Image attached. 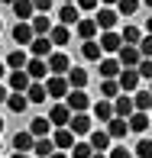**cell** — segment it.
<instances>
[{
    "mask_svg": "<svg viewBox=\"0 0 152 158\" xmlns=\"http://www.w3.org/2000/svg\"><path fill=\"white\" fill-rule=\"evenodd\" d=\"M46 90H49V100H62L71 94V84H68V77L65 74H49V81H46Z\"/></svg>",
    "mask_w": 152,
    "mask_h": 158,
    "instance_id": "6da1fadb",
    "label": "cell"
},
{
    "mask_svg": "<svg viewBox=\"0 0 152 158\" xmlns=\"http://www.w3.org/2000/svg\"><path fill=\"white\" fill-rule=\"evenodd\" d=\"M71 116H75V113L68 110V103H65V100H62V103H55L52 110H49V123H52L55 129H65V126L71 123Z\"/></svg>",
    "mask_w": 152,
    "mask_h": 158,
    "instance_id": "7a4b0ae2",
    "label": "cell"
},
{
    "mask_svg": "<svg viewBox=\"0 0 152 158\" xmlns=\"http://www.w3.org/2000/svg\"><path fill=\"white\" fill-rule=\"evenodd\" d=\"M139 81H142V77H139V71H136V68H123V71H120V77H117V84H120L123 94H136Z\"/></svg>",
    "mask_w": 152,
    "mask_h": 158,
    "instance_id": "3957f363",
    "label": "cell"
},
{
    "mask_svg": "<svg viewBox=\"0 0 152 158\" xmlns=\"http://www.w3.org/2000/svg\"><path fill=\"white\" fill-rule=\"evenodd\" d=\"M117 61L123 64V68H139V61H142L139 45H123L120 52H117Z\"/></svg>",
    "mask_w": 152,
    "mask_h": 158,
    "instance_id": "277c9868",
    "label": "cell"
},
{
    "mask_svg": "<svg viewBox=\"0 0 152 158\" xmlns=\"http://www.w3.org/2000/svg\"><path fill=\"white\" fill-rule=\"evenodd\" d=\"M36 148V135L29 132V129H20V132H13V152H26L29 155Z\"/></svg>",
    "mask_w": 152,
    "mask_h": 158,
    "instance_id": "5b68a950",
    "label": "cell"
},
{
    "mask_svg": "<svg viewBox=\"0 0 152 158\" xmlns=\"http://www.w3.org/2000/svg\"><path fill=\"white\" fill-rule=\"evenodd\" d=\"M52 39H49V35H36L33 39V45H29V58H49V55H52Z\"/></svg>",
    "mask_w": 152,
    "mask_h": 158,
    "instance_id": "8992f818",
    "label": "cell"
},
{
    "mask_svg": "<svg viewBox=\"0 0 152 158\" xmlns=\"http://www.w3.org/2000/svg\"><path fill=\"white\" fill-rule=\"evenodd\" d=\"M65 103H68L71 113H84L91 106V97H88V90H71V94L65 97Z\"/></svg>",
    "mask_w": 152,
    "mask_h": 158,
    "instance_id": "52a82bcc",
    "label": "cell"
},
{
    "mask_svg": "<svg viewBox=\"0 0 152 158\" xmlns=\"http://www.w3.org/2000/svg\"><path fill=\"white\" fill-rule=\"evenodd\" d=\"M46 61H49V74H68L71 71V61H68L65 52H52Z\"/></svg>",
    "mask_w": 152,
    "mask_h": 158,
    "instance_id": "ba28073f",
    "label": "cell"
},
{
    "mask_svg": "<svg viewBox=\"0 0 152 158\" xmlns=\"http://www.w3.org/2000/svg\"><path fill=\"white\" fill-rule=\"evenodd\" d=\"M10 35H13V42H16V45H23V48H29V45H33V39H36V32H33V26H29V23H16Z\"/></svg>",
    "mask_w": 152,
    "mask_h": 158,
    "instance_id": "9c48e42d",
    "label": "cell"
},
{
    "mask_svg": "<svg viewBox=\"0 0 152 158\" xmlns=\"http://www.w3.org/2000/svg\"><path fill=\"white\" fill-rule=\"evenodd\" d=\"M97 29H104V32H113V26H117V19H120V13L113 10V6H104V10L97 13Z\"/></svg>",
    "mask_w": 152,
    "mask_h": 158,
    "instance_id": "30bf717a",
    "label": "cell"
},
{
    "mask_svg": "<svg viewBox=\"0 0 152 158\" xmlns=\"http://www.w3.org/2000/svg\"><path fill=\"white\" fill-rule=\"evenodd\" d=\"M52 142H55L59 152H71V148H75V132H71L68 126H65V129H55V132H52Z\"/></svg>",
    "mask_w": 152,
    "mask_h": 158,
    "instance_id": "8fae6325",
    "label": "cell"
},
{
    "mask_svg": "<svg viewBox=\"0 0 152 158\" xmlns=\"http://www.w3.org/2000/svg\"><path fill=\"white\" fill-rule=\"evenodd\" d=\"M26 74H29L33 81H49V61H46V58H29Z\"/></svg>",
    "mask_w": 152,
    "mask_h": 158,
    "instance_id": "7c38bea8",
    "label": "cell"
},
{
    "mask_svg": "<svg viewBox=\"0 0 152 158\" xmlns=\"http://www.w3.org/2000/svg\"><path fill=\"white\" fill-rule=\"evenodd\" d=\"M88 142H91V148H94V152H107L113 139H110V132H107V129H91Z\"/></svg>",
    "mask_w": 152,
    "mask_h": 158,
    "instance_id": "4fadbf2b",
    "label": "cell"
},
{
    "mask_svg": "<svg viewBox=\"0 0 152 158\" xmlns=\"http://www.w3.org/2000/svg\"><path fill=\"white\" fill-rule=\"evenodd\" d=\"M113 113H117L120 119H129L136 113V103H133V97H126V94H120L117 100H113Z\"/></svg>",
    "mask_w": 152,
    "mask_h": 158,
    "instance_id": "5bb4252c",
    "label": "cell"
},
{
    "mask_svg": "<svg viewBox=\"0 0 152 158\" xmlns=\"http://www.w3.org/2000/svg\"><path fill=\"white\" fill-rule=\"evenodd\" d=\"M68 129H71V132H75V135H91V116H88V113H75V116H71V123H68Z\"/></svg>",
    "mask_w": 152,
    "mask_h": 158,
    "instance_id": "9a60e30c",
    "label": "cell"
},
{
    "mask_svg": "<svg viewBox=\"0 0 152 158\" xmlns=\"http://www.w3.org/2000/svg\"><path fill=\"white\" fill-rule=\"evenodd\" d=\"M78 19H81L78 3H62V10H59V23H62V26H78Z\"/></svg>",
    "mask_w": 152,
    "mask_h": 158,
    "instance_id": "2e32d148",
    "label": "cell"
},
{
    "mask_svg": "<svg viewBox=\"0 0 152 158\" xmlns=\"http://www.w3.org/2000/svg\"><path fill=\"white\" fill-rule=\"evenodd\" d=\"M33 84V77L26 74V71H10V90L13 94H26Z\"/></svg>",
    "mask_w": 152,
    "mask_h": 158,
    "instance_id": "e0dca14e",
    "label": "cell"
},
{
    "mask_svg": "<svg viewBox=\"0 0 152 158\" xmlns=\"http://www.w3.org/2000/svg\"><path fill=\"white\" fill-rule=\"evenodd\" d=\"M13 16H16L20 23H33V16H36L33 0H16V3H13Z\"/></svg>",
    "mask_w": 152,
    "mask_h": 158,
    "instance_id": "ac0fdd59",
    "label": "cell"
},
{
    "mask_svg": "<svg viewBox=\"0 0 152 158\" xmlns=\"http://www.w3.org/2000/svg\"><path fill=\"white\" fill-rule=\"evenodd\" d=\"M120 71H123V64L117 58H104L100 61V81H117Z\"/></svg>",
    "mask_w": 152,
    "mask_h": 158,
    "instance_id": "d6986e66",
    "label": "cell"
},
{
    "mask_svg": "<svg viewBox=\"0 0 152 158\" xmlns=\"http://www.w3.org/2000/svg\"><path fill=\"white\" fill-rule=\"evenodd\" d=\"M65 77H68L71 90H84V87H88V81H91V74H88L84 68H71V71H68Z\"/></svg>",
    "mask_w": 152,
    "mask_h": 158,
    "instance_id": "ffe728a7",
    "label": "cell"
},
{
    "mask_svg": "<svg viewBox=\"0 0 152 158\" xmlns=\"http://www.w3.org/2000/svg\"><path fill=\"white\" fill-rule=\"evenodd\" d=\"M26 64H29V55H26L23 48H13V52L7 55V68L10 71H26Z\"/></svg>",
    "mask_w": 152,
    "mask_h": 158,
    "instance_id": "44dd1931",
    "label": "cell"
},
{
    "mask_svg": "<svg viewBox=\"0 0 152 158\" xmlns=\"http://www.w3.org/2000/svg\"><path fill=\"white\" fill-rule=\"evenodd\" d=\"M126 123H129V132L142 135V132H146V129H149V123H152V116H149V113H139V110H136L133 116L126 119Z\"/></svg>",
    "mask_w": 152,
    "mask_h": 158,
    "instance_id": "7402d4cb",
    "label": "cell"
},
{
    "mask_svg": "<svg viewBox=\"0 0 152 158\" xmlns=\"http://www.w3.org/2000/svg\"><path fill=\"white\" fill-rule=\"evenodd\" d=\"M75 32H78V39H81V42H91L94 35H97V19H78Z\"/></svg>",
    "mask_w": 152,
    "mask_h": 158,
    "instance_id": "603a6c76",
    "label": "cell"
},
{
    "mask_svg": "<svg viewBox=\"0 0 152 158\" xmlns=\"http://www.w3.org/2000/svg\"><path fill=\"white\" fill-rule=\"evenodd\" d=\"M100 48H104V52H110V55H117L120 48H123L120 32H100Z\"/></svg>",
    "mask_w": 152,
    "mask_h": 158,
    "instance_id": "cb8c5ba5",
    "label": "cell"
},
{
    "mask_svg": "<svg viewBox=\"0 0 152 158\" xmlns=\"http://www.w3.org/2000/svg\"><path fill=\"white\" fill-rule=\"evenodd\" d=\"M94 116L100 119V123H110L117 113H113V100H97L94 103Z\"/></svg>",
    "mask_w": 152,
    "mask_h": 158,
    "instance_id": "d4e9b609",
    "label": "cell"
},
{
    "mask_svg": "<svg viewBox=\"0 0 152 158\" xmlns=\"http://www.w3.org/2000/svg\"><path fill=\"white\" fill-rule=\"evenodd\" d=\"M29 26H33V32H36V35H49V32H52V26H55V23H52V19L46 16V13H36Z\"/></svg>",
    "mask_w": 152,
    "mask_h": 158,
    "instance_id": "484cf974",
    "label": "cell"
},
{
    "mask_svg": "<svg viewBox=\"0 0 152 158\" xmlns=\"http://www.w3.org/2000/svg\"><path fill=\"white\" fill-rule=\"evenodd\" d=\"M107 132H110V139H126L129 123H126V119H120V116H113L110 123H107Z\"/></svg>",
    "mask_w": 152,
    "mask_h": 158,
    "instance_id": "4316f807",
    "label": "cell"
},
{
    "mask_svg": "<svg viewBox=\"0 0 152 158\" xmlns=\"http://www.w3.org/2000/svg\"><path fill=\"white\" fill-rule=\"evenodd\" d=\"M49 39H52V45H68V42H71V29L62 26V23H55L52 32H49Z\"/></svg>",
    "mask_w": 152,
    "mask_h": 158,
    "instance_id": "83f0119b",
    "label": "cell"
},
{
    "mask_svg": "<svg viewBox=\"0 0 152 158\" xmlns=\"http://www.w3.org/2000/svg\"><path fill=\"white\" fill-rule=\"evenodd\" d=\"M26 97H29V103H46V100H49V90H46L42 81H33L29 90H26Z\"/></svg>",
    "mask_w": 152,
    "mask_h": 158,
    "instance_id": "f1b7e54d",
    "label": "cell"
},
{
    "mask_svg": "<svg viewBox=\"0 0 152 158\" xmlns=\"http://www.w3.org/2000/svg\"><path fill=\"white\" fill-rule=\"evenodd\" d=\"M29 132L36 135V139H46L49 132H52V123H49V116H36L29 123Z\"/></svg>",
    "mask_w": 152,
    "mask_h": 158,
    "instance_id": "f546056e",
    "label": "cell"
},
{
    "mask_svg": "<svg viewBox=\"0 0 152 158\" xmlns=\"http://www.w3.org/2000/svg\"><path fill=\"white\" fill-rule=\"evenodd\" d=\"M133 103L139 113H152V90H136L133 94Z\"/></svg>",
    "mask_w": 152,
    "mask_h": 158,
    "instance_id": "4dcf8cb0",
    "label": "cell"
},
{
    "mask_svg": "<svg viewBox=\"0 0 152 158\" xmlns=\"http://www.w3.org/2000/svg\"><path fill=\"white\" fill-rule=\"evenodd\" d=\"M33 152H36V158H52V152H59V148H55V142L46 135V139H36V148H33Z\"/></svg>",
    "mask_w": 152,
    "mask_h": 158,
    "instance_id": "1f68e13d",
    "label": "cell"
},
{
    "mask_svg": "<svg viewBox=\"0 0 152 158\" xmlns=\"http://www.w3.org/2000/svg\"><path fill=\"white\" fill-rule=\"evenodd\" d=\"M100 52H104V48H100V42H97V39L81 42V55H84L88 61H100Z\"/></svg>",
    "mask_w": 152,
    "mask_h": 158,
    "instance_id": "d6a6232c",
    "label": "cell"
},
{
    "mask_svg": "<svg viewBox=\"0 0 152 158\" xmlns=\"http://www.w3.org/2000/svg\"><path fill=\"white\" fill-rule=\"evenodd\" d=\"M120 39H123V45H139L142 42V29L139 26H126V29L120 32Z\"/></svg>",
    "mask_w": 152,
    "mask_h": 158,
    "instance_id": "836d02e7",
    "label": "cell"
},
{
    "mask_svg": "<svg viewBox=\"0 0 152 158\" xmlns=\"http://www.w3.org/2000/svg\"><path fill=\"white\" fill-rule=\"evenodd\" d=\"M7 106H10V113H23L26 106H29V97H26V94H13V90H10V100H7Z\"/></svg>",
    "mask_w": 152,
    "mask_h": 158,
    "instance_id": "e575fe53",
    "label": "cell"
},
{
    "mask_svg": "<svg viewBox=\"0 0 152 158\" xmlns=\"http://www.w3.org/2000/svg\"><path fill=\"white\" fill-rule=\"evenodd\" d=\"M100 97L104 100H117L120 97V84L117 81H100Z\"/></svg>",
    "mask_w": 152,
    "mask_h": 158,
    "instance_id": "d590c367",
    "label": "cell"
},
{
    "mask_svg": "<svg viewBox=\"0 0 152 158\" xmlns=\"http://www.w3.org/2000/svg\"><path fill=\"white\" fill-rule=\"evenodd\" d=\"M139 6H142V0H120V3H117V13H120V16H133Z\"/></svg>",
    "mask_w": 152,
    "mask_h": 158,
    "instance_id": "8d00e7d4",
    "label": "cell"
},
{
    "mask_svg": "<svg viewBox=\"0 0 152 158\" xmlns=\"http://www.w3.org/2000/svg\"><path fill=\"white\" fill-rule=\"evenodd\" d=\"M91 155H94L91 142H75V148H71V158H91Z\"/></svg>",
    "mask_w": 152,
    "mask_h": 158,
    "instance_id": "74e56055",
    "label": "cell"
},
{
    "mask_svg": "<svg viewBox=\"0 0 152 158\" xmlns=\"http://www.w3.org/2000/svg\"><path fill=\"white\" fill-rule=\"evenodd\" d=\"M136 158H152V139L142 135V139L136 142Z\"/></svg>",
    "mask_w": 152,
    "mask_h": 158,
    "instance_id": "f35d334b",
    "label": "cell"
},
{
    "mask_svg": "<svg viewBox=\"0 0 152 158\" xmlns=\"http://www.w3.org/2000/svg\"><path fill=\"white\" fill-rule=\"evenodd\" d=\"M136 71H139V77H142V81H152V58H142Z\"/></svg>",
    "mask_w": 152,
    "mask_h": 158,
    "instance_id": "ab89813d",
    "label": "cell"
},
{
    "mask_svg": "<svg viewBox=\"0 0 152 158\" xmlns=\"http://www.w3.org/2000/svg\"><path fill=\"white\" fill-rule=\"evenodd\" d=\"M139 52H142V58H152V35H142V42H139Z\"/></svg>",
    "mask_w": 152,
    "mask_h": 158,
    "instance_id": "60d3db41",
    "label": "cell"
},
{
    "mask_svg": "<svg viewBox=\"0 0 152 158\" xmlns=\"http://www.w3.org/2000/svg\"><path fill=\"white\" fill-rule=\"evenodd\" d=\"M107 158H133V152H129V148H110V152H107Z\"/></svg>",
    "mask_w": 152,
    "mask_h": 158,
    "instance_id": "b9f144b4",
    "label": "cell"
},
{
    "mask_svg": "<svg viewBox=\"0 0 152 158\" xmlns=\"http://www.w3.org/2000/svg\"><path fill=\"white\" fill-rule=\"evenodd\" d=\"M33 6H36V13H46V16H49V10H52V0H33Z\"/></svg>",
    "mask_w": 152,
    "mask_h": 158,
    "instance_id": "7bdbcfd3",
    "label": "cell"
},
{
    "mask_svg": "<svg viewBox=\"0 0 152 158\" xmlns=\"http://www.w3.org/2000/svg\"><path fill=\"white\" fill-rule=\"evenodd\" d=\"M75 3H78V10H97L100 0H75Z\"/></svg>",
    "mask_w": 152,
    "mask_h": 158,
    "instance_id": "ee69618b",
    "label": "cell"
},
{
    "mask_svg": "<svg viewBox=\"0 0 152 158\" xmlns=\"http://www.w3.org/2000/svg\"><path fill=\"white\" fill-rule=\"evenodd\" d=\"M7 100H10V87H3V84H0V103H7Z\"/></svg>",
    "mask_w": 152,
    "mask_h": 158,
    "instance_id": "f6af8a7d",
    "label": "cell"
},
{
    "mask_svg": "<svg viewBox=\"0 0 152 158\" xmlns=\"http://www.w3.org/2000/svg\"><path fill=\"white\" fill-rule=\"evenodd\" d=\"M146 35H152V16L146 19Z\"/></svg>",
    "mask_w": 152,
    "mask_h": 158,
    "instance_id": "bcb514c9",
    "label": "cell"
},
{
    "mask_svg": "<svg viewBox=\"0 0 152 158\" xmlns=\"http://www.w3.org/2000/svg\"><path fill=\"white\" fill-rule=\"evenodd\" d=\"M7 71H10V68H7V61H0V77H3Z\"/></svg>",
    "mask_w": 152,
    "mask_h": 158,
    "instance_id": "7dc6e473",
    "label": "cell"
},
{
    "mask_svg": "<svg viewBox=\"0 0 152 158\" xmlns=\"http://www.w3.org/2000/svg\"><path fill=\"white\" fill-rule=\"evenodd\" d=\"M10 158H29V155H26V152H13Z\"/></svg>",
    "mask_w": 152,
    "mask_h": 158,
    "instance_id": "c3c4849f",
    "label": "cell"
},
{
    "mask_svg": "<svg viewBox=\"0 0 152 158\" xmlns=\"http://www.w3.org/2000/svg\"><path fill=\"white\" fill-rule=\"evenodd\" d=\"M52 158H68V152H52Z\"/></svg>",
    "mask_w": 152,
    "mask_h": 158,
    "instance_id": "681fc988",
    "label": "cell"
},
{
    "mask_svg": "<svg viewBox=\"0 0 152 158\" xmlns=\"http://www.w3.org/2000/svg\"><path fill=\"white\" fill-rule=\"evenodd\" d=\"M91 158H107V152H94V155H91Z\"/></svg>",
    "mask_w": 152,
    "mask_h": 158,
    "instance_id": "f907efd6",
    "label": "cell"
},
{
    "mask_svg": "<svg viewBox=\"0 0 152 158\" xmlns=\"http://www.w3.org/2000/svg\"><path fill=\"white\" fill-rule=\"evenodd\" d=\"M100 3H107V6H113V3H120V0H100Z\"/></svg>",
    "mask_w": 152,
    "mask_h": 158,
    "instance_id": "816d5d0a",
    "label": "cell"
},
{
    "mask_svg": "<svg viewBox=\"0 0 152 158\" xmlns=\"http://www.w3.org/2000/svg\"><path fill=\"white\" fill-rule=\"evenodd\" d=\"M0 3H7V6H13V3H16V0H0Z\"/></svg>",
    "mask_w": 152,
    "mask_h": 158,
    "instance_id": "f5cc1de1",
    "label": "cell"
},
{
    "mask_svg": "<svg viewBox=\"0 0 152 158\" xmlns=\"http://www.w3.org/2000/svg\"><path fill=\"white\" fill-rule=\"evenodd\" d=\"M142 6H149V10H152V0H142Z\"/></svg>",
    "mask_w": 152,
    "mask_h": 158,
    "instance_id": "db71d44e",
    "label": "cell"
},
{
    "mask_svg": "<svg viewBox=\"0 0 152 158\" xmlns=\"http://www.w3.org/2000/svg\"><path fill=\"white\" fill-rule=\"evenodd\" d=\"M0 132H3V119H0Z\"/></svg>",
    "mask_w": 152,
    "mask_h": 158,
    "instance_id": "11a10c76",
    "label": "cell"
},
{
    "mask_svg": "<svg viewBox=\"0 0 152 158\" xmlns=\"http://www.w3.org/2000/svg\"><path fill=\"white\" fill-rule=\"evenodd\" d=\"M0 29H3V19H0Z\"/></svg>",
    "mask_w": 152,
    "mask_h": 158,
    "instance_id": "9f6ffc18",
    "label": "cell"
},
{
    "mask_svg": "<svg viewBox=\"0 0 152 158\" xmlns=\"http://www.w3.org/2000/svg\"><path fill=\"white\" fill-rule=\"evenodd\" d=\"M65 3H75V0H65Z\"/></svg>",
    "mask_w": 152,
    "mask_h": 158,
    "instance_id": "6f0895ef",
    "label": "cell"
},
{
    "mask_svg": "<svg viewBox=\"0 0 152 158\" xmlns=\"http://www.w3.org/2000/svg\"><path fill=\"white\" fill-rule=\"evenodd\" d=\"M0 152H3V145H0Z\"/></svg>",
    "mask_w": 152,
    "mask_h": 158,
    "instance_id": "680465c9",
    "label": "cell"
},
{
    "mask_svg": "<svg viewBox=\"0 0 152 158\" xmlns=\"http://www.w3.org/2000/svg\"><path fill=\"white\" fill-rule=\"evenodd\" d=\"M149 90H152V87H149Z\"/></svg>",
    "mask_w": 152,
    "mask_h": 158,
    "instance_id": "91938a15",
    "label": "cell"
}]
</instances>
